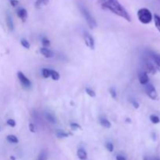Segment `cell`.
Segmentation results:
<instances>
[{"label":"cell","mask_w":160,"mask_h":160,"mask_svg":"<svg viewBox=\"0 0 160 160\" xmlns=\"http://www.w3.org/2000/svg\"><path fill=\"white\" fill-rule=\"evenodd\" d=\"M99 122H100L101 125L105 128H110L111 127V123L104 117H101L99 119Z\"/></svg>","instance_id":"cell-14"},{"label":"cell","mask_w":160,"mask_h":160,"mask_svg":"<svg viewBox=\"0 0 160 160\" xmlns=\"http://www.w3.org/2000/svg\"><path fill=\"white\" fill-rule=\"evenodd\" d=\"M144 160H160V158H159V157H152V158L146 157L144 159Z\"/></svg>","instance_id":"cell-33"},{"label":"cell","mask_w":160,"mask_h":160,"mask_svg":"<svg viewBox=\"0 0 160 160\" xmlns=\"http://www.w3.org/2000/svg\"><path fill=\"white\" fill-rule=\"evenodd\" d=\"M17 77H18V79L19 80H20V82H21V85L23 86V87L27 88H29L31 87V80H29L28 78H27L26 76L23 74V73L19 71V72L17 73Z\"/></svg>","instance_id":"cell-6"},{"label":"cell","mask_w":160,"mask_h":160,"mask_svg":"<svg viewBox=\"0 0 160 160\" xmlns=\"http://www.w3.org/2000/svg\"><path fill=\"white\" fill-rule=\"evenodd\" d=\"M70 127L72 128L73 130H77V129H80L81 127L79 124H76V123H71L70 124Z\"/></svg>","instance_id":"cell-30"},{"label":"cell","mask_w":160,"mask_h":160,"mask_svg":"<svg viewBox=\"0 0 160 160\" xmlns=\"http://www.w3.org/2000/svg\"><path fill=\"white\" fill-rule=\"evenodd\" d=\"M84 41H85V44L87 46L89 47L92 50L95 49V41L91 34L88 33L84 34Z\"/></svg>","instance_id":"cell-8"},{"label":"cell","mask_w":160,"mask_h":160,"mask_svg":"<svg viewBox=\"0 0 160 160\" xmlns=\"http://www.w3.org/2000/svg\"><path fill=\"white\" fill-rule=\"evenodd\" d=\"M106 149L108 150L109 152H113L114 150V146L111 142H106Z\"/></svg>","instance_id":"cell-22"},{"label":"cell","mask_w":160,"mask_h":160,"mask_svg":"<svg viewBox=\"0 0 160 160\" xmlns=\"http://www.w3.org/2000/svg\"><path fill=\"white\" fill-rule=\"evenodd\" d=\"M80 10V12L82 13V15L84 16V17L87 21L88 26L90 27V28H95V27H97V23H96L95 20L94 19V17L91 16L90 12L87 10V8H85L84 5H80L79 6Z\"/></svg>","instance_id":"cell-3"},{"label":"cell","mask_w":160,"mask_h":160,"mask_svg":"<svg viewBox=\"0 0 160 160\" xmlns=\"http://www.w3.org/2000/svg\"><path fill=\"white\" fill-rule=\"evenodd\" d=\"M29 130H30V131L32 132V133H34L35 132V127H34V124L31 123V124H29Z\"/></svg>","instance_id":"cell-31"},{"label":"cell","mask_w":160,"mask_h":160,"mask_svg":"<svg viewBox=\"0 0 160 160\" xmlns=\"http://www.w3.org/2000/svg\"><path fill=\"white\" fill-rule=\"evenodd\" d=\"M85 91H86V93L88 94V95L90 96V97L94 98V97H95L96 96V94L95 92V91H93L92 89H91L90 88H86Z\"/></svg>","instance_id":"cell-21"},{"label":"cell","mask_w":160,"mask_h":160,"mask_svg":"<svg viewBox=\"0 0 160 160\" xmlns=\"http://www.w3.org/2000/svg\"><path fill=\"white\" fill-rule=\"evenodd\" d=\"M137 18L143 24H148L152 21L153 16L148 9L141 8L137 11Z\"/></svg>","instance_id":"cell-2"},{"label":"cell","mask_w":160,"mask_h":160,"mask_svg":"<svg viewBox=\"0 0 160 160\" xmlns=\"http://www.w3.org/2000/svg\"><path fill=\"white\" fill-rule=\"evenodd\" d=\"M40 52H41V54L42 55V56H44L45 58H52V57L54 56V53H53V52H52V50L47 49L45 47L41 48V49H40Z\"/></svg>","instance_id":"cell-11"},{"label":"cell","mask_w":160,"mask_h":160,"mask_svg":"<svg viewBox=\"0 0 160 160\" xmlns=\"http://www.w3.org/2000/svg\"><path fill=\"white\" fill-rule=\"evenodd\" d=\"M57 136L59 137H68V134L67 133H65L64 131L62 130H58L56 133Z\"/></svg>","instance_id":"cell-26"},{"label":"cell","mask_w":160,"mask_h":160,"mask_svg":"<svg viewBox=\"0 0 160 160\" xmlns=\"http://www.w3.org/2000/svg\"><path fill=\"white\" fill-rule=\"evenodd\" d=\"M97 2L102 8L111 11L112 13L125 19L128 22L131 21V17L128 12L118 0H97Z\"/></svg>","instance_id":"cell-1"},{"label":"cell","mask_w":160,"mask_h":160,"mask_svg":"<svg viewBox=\"0 0 160 160\" xmlns=\"http://www.w3.org/2000/svg\"><path fill=\"white\" fill-rule=\"evenodd\" d=\"M116 160H126V159L124 156H122V155H117L116 158Z\"/></svg>","instance_id":"cell-35"},{"label":"cell","mask_w":160,"mask_h":160,"mask_svg":"<svg viewBox=\"0 0 160 160\" xmlns=\"http://www.w3.org/2000/svg\"><path fill=\"white\" fill-rule=\"evenodd\" d=\"M21 45L23 47V48H25V49H30V43H29L28 41H27L26 39H21Z\"/></svg>","instance_id":"cell-23"},{"label":"cell","mask_w":160,"mask_h":160,"mask_svg":"<svg viewBox=\"0 0 160 160\" xmlns=\"http://www.w3.org/2000/svg\"><path fill=\"white\" fill-rule=\"evenodd\" d=\"M50 73H51V77H52V80H58L60 79V75L59 73L56 71L54 70H50Z\"/></svg>","instance_id":"cell-17"},{"label":"cell","mask_w":160,"mask_h":160,"mask_svg":"<svg viewBox=\"0 0 160 160\" xmlns=\"http://www.w3.org/2000/svg\"><path fill=\"white\" fill-rule=\"evenodd\" d=\"M46 158H47L46 151H42V152L40 153V155H39L38 160H46Z\"/></svg>","instance_id":"cell-25"},{"label":"cell","mask_w":160,"mask_h":160,"mask_svg":"<svg viewBox=\"0 0 160 160\" xmlns=\"http://www.w3.org/2000/svg\"><path fill=\"white\" fill-rule=\"evenodd\" d=\"M145 91H146V94L152 100H157L159 96H158V93L156 90H155V87L152 84H147L145 85Z\"/></svg>","instance_id":"cell-5"},{"label":"cell","mask_w":160,"mask_h":160,"mask_svg":"<svg viewBox=\"0 0 160 160\" xmlns=\"http://www.w3.org/2000/svg\"><path fill=\"white\" fill-rule=\"evenodd\" d=\"M144 66H145V72L149 73L151 74H155L157 73L158 70H159V67L153 63L152 62H151L150 60H144Z\"/></svg>","instance_id":"cell-4"},{"label":"cell","mask_w":160,"mask_h":160,"mask_svg":"<svg viewBox=\"0 0 160 160\" xmlns=\"http://www.w3.org/2000/svg\"><path fill=\"white\" fill-rule=\"evenodd\" d=\"M10 159H12V160H15V158L13 157V156H11Z\"/></svg>","instance_id":"cell-36"},{"label":"cell","mask_w":160,"mask_h":160,"mask_svg":"<svg viewBox=\"0 0 160 160\" xmlns=\"http://www.w3.org/2000/svg\"><path fill=\"white\" fill-rule=\"evenodd\" d=\"M49 0H37L35 3V6L37 8H40L42 5H47L49 3Z\"/></svg>","instance_id":"cell-18"},{"label":"cell","mask_w":160,"mask_h":160,"mask_svg":"<svg viewBox=\"0 0 160 160\" xmlns=\"http://www.w3.org/2000/svg\"><path fill=\"white\" fill-rule=\"evenodd\" d=\"M42 76L44 77L45 78H48L51 76V73H50V70L49 69H43L42 70Z\"/></svg>","instance_id":"cell-24"},{"label":"cell","mask_w":160,"mask_h":160,"mask_svg":"<svg viewBox=\"0 0 160 160\" xmlns=\"http://www.w3.org/2000/svg\"><path fill=\"white\" fill-rule=\"evenodd\" d=\"M6 23H7V26L9 27V29L10 31H13V29H14V24H13V19H12V16L9 13H7V15H6Z\"/></svg>","instance_id":"cell-13"},{"label":"cell","mask_w":160,"mask_h":160,"mask_svg":"<svg viewBox=\"0 0 160 160\" xmlns=\"http://www.w3.org/2000/svg\"><path fill=\"white\" fill-rule=\"evenodd\" d=\"M77 155H78V157L81 160H85L88 158V154L84 148H79L78 150Z\"/></svg>","instance_id":"cell-12"},{"label":"cell","mask_w":160,"mask_h":160,"mask_svg":"<svg viewBox=\"0 0 160 160\" xmlns=\"http://www.w3.org/2000/svg\"><path fill=\"white\" fill-rule=\"evenodd\" d=\"M154 21H155V25L156 27V28L160 32V16L155 14L154 15Z\"/></svg>","instance_id":"cell-19"},{"label":"cell","mask_w":160,"mask_h":160,"mask_svg":"<svg viewBox=\"0 0 160 160\" xmlns=\"http://www.w3.org/2000/svg\"><path fill=\"white\" fill-rule=\"evenodd\" d=\"M45 117H46V119L49 120L50 123H52V124H55L56 122V117L54 116V115L51 113H45Z\"/></svg>","instance_id":"cell-16"},{"label":"cell","mask_w":160,"mask_h":160,"mask_svg":"<svg viewBox=\"0 0 160 160\" xmlns=\"http://www.w3.org/2000/svg\"><path fill=\"white\" fill-rule=\"evenodd\" d=\"M150 120L152 121V123L154 124H157L160 122L159 117L156 115H151L150 116Z\"/></svg>","instance_id":"cell-20"},{"label":"cell","mask_w":160,"mask_h":160,"mask_svg":"<svg viewBox=\"0 0 160 160\" xmlns=\"http://www.w3.org/2000/svg\"><path fill=\"white\" fill-rule=\"evenodd\" d=\"M42 44L45 46H49L50 45V41L47 38H42Z\"/></svg>","instance_id":"cell-29"},{"label":"cell","mask_w":160,"mask_h":160,"mask_svg":"<svg viewBox=\"0 0 160 160\" xmlns=\"http://www.w3.org/2000/svg\"><path fill=\"white\" fill-rule=\"evenodd\" d=\"M16 13H17V16H19V18H21V20L22 21V22H25L27 18V12L24 9V8H19L17 11H16Z\"/></svg>","instance_id":"cell-9"},{"label":"cell","mask_w":160,"mask_h":160,"mask_svg":"<svg viewBox=\"0 0 160 160\" xmlns=\"http://www.w3.org/2000/svg\"><path fill=\"white\" fill-rule=\"evenodd\" d=\"M109 92H110V95H111L112 97L116 99V97H117V93H116V89L114 88H111L109 89Z\"/></svg>","instance_id":"cell-27"},{"label":"cell","mask_w":160,"mask_h":160,"mask_svg":"<svg viewBox=\"0 0 160 160\" xmlns=\"http://www.w3.org/2000/svg\"><path fill=\"white\" fill-rule=\"evenodd\" d=\"M149 56L158 67H160V54H158L156 52H149Z\"/></svg>","instance_id":"cell-10"},{"label":"cell","mask_w":160,"mask_h":160,"mask_svg":"<svg viewBox=\"0 0 160 160\" xmlns=\"http://www.w3.org/2000/svg\"><path fill=\"white\" fill-rule=\"evenodd\" d=\"M138 79H139V82L143 85H146L149 82V78L145 70H141L138 72Z\"/></svg>","instance_id":"cell-7"},{"label":"cell","mask_w":160,"mask_h":160,"mask_svg":"<svg viewBox=\"0 0 160 160\" xmlns=\"http://www.w3.org/2000/svg\"><path fill=\"white\" fill-rule=\"evenodd\" d=\"M10 3L11 5L13 6V7H16V5H18L19 2L17 0H10Z\"/></svg>","instance_id":"cell-32"},{"label":"cell","mask_w":160,"mask_h":160,"mask_svg":"<svg viewBox=\"0 0 160 160\" xmlns=\"http://www.w3.org/2000/svg\"><path fill=\"white\" fill-rule=\"evenodd\" d=\"M6 140H7L9 142L13 143V144H16V143H18L19 141L18 138L16 137L15 135H13V134H10V135H8L7 137H6Z\"/></svg>","instance_id":"cell-15"},{"label":"cell","mask_w":160,"mask_h":160,"mask_svg":"<svg viewBox=\"0 0 160 160\" xmlns=\"http://www.w3.org/2000/svg\"><path fill=\"white\" fill-rule=\"evenodd\" d=\"M132 105L134 106V107L135 108H137L139 107V104H138V102H136V101H132Z\"/></svg>","instance_id":"cell-34"},{"label":"cell","mask_w":160,"mask_h":160,"mask_svg":"<svg viewBox=\"0 0 160 160\" xmlns=\"http://www.w3.org/2000/svg\"><path fill=\"white\" fill-rule=\"evenodd\" d=\"M6 123H7L8 125L11 127H14L16 126V121L13 119H9Z\"/></svg>","instance_id":"cell-28"}]
</instances>
